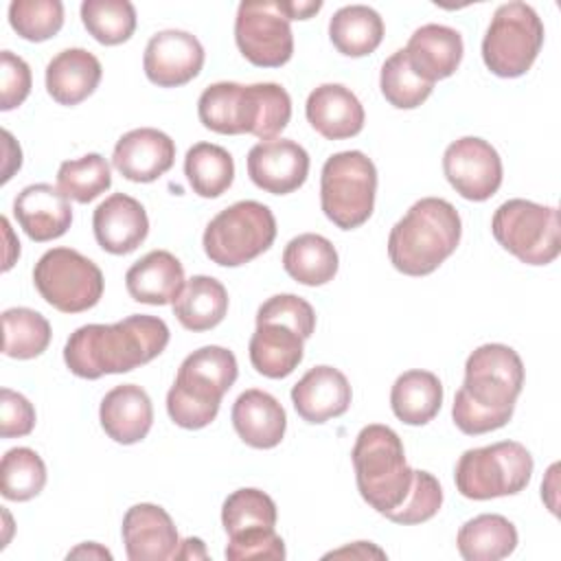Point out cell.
Segmentation results:
<instances>
[{
	"label": "cell",
	"instance_id": "6da1fadb",
	"mask_svg": "<svg viewBox=\"0 0 561 561\" xmlns=\"http://www.w3.org/2000/svg\"><path fill=\"white\" fill-rule=\"evenodd\" d=\"M162 318L134 313L114 324H83L70 333L64 362L81 379L129 373L158 357L169 344Z\"/></svg>",
	"mask_w": 561,
	"mask_h": 561
},
{
	"label": "cell",
	"instance_id": "7a4b0ae2",
	"mask_svg": "<svg viewBox=\"0 0 561 561\" xmlns=\"http://www.w3.org/2000/svg\"><path fill=\"white\" fill-rule=\"evenodd\" d=\"M524 386L522 357L506 344H482L465 362V381L454 397L451 419L462 434L504 427Z\"/></svg>",
	"mask_w": 561,
	"mask_h": 561
},
{
	"label": "cell",
	"instance_id": "3957f363",
	"mask_svg": "<svg viewBox=\"0 0 561 561\" xmlns=\"http://www.w3.org/2000/svg\"><path fill=\"white\" fill-rule=\"evenodd\" d=\"M462 234V221L454 204L443 197H423L392 226L388 256L405 276H427L449 259Z\"/></svg>",
	"mask_w": 561,
	"mask_h": 561
},
{
	"label": "cell",
	"instance_id": "277c9868",
	"mask_svg": "<svg viewBox=\"0 0 561 561\" xmlns=\"http://www.w3.org/2000/svg\"><path fill=\"white\" fill-rule=\"evenodd\" d=\"M239 366L232 351L224 346H202L184 357L175 381L167 392V412L184 430L210 425L219 412L224 394L237 381Z\"/></svg>",
	"mask_w": 561,
	"mask_h": 561
},
{
	"label": "cell",
	"instance_id": "5b68a950",
	"mask_svg": "<svg viewBox=\"0 0 561 561\" xmlns=\"http://www.w3.org/2000/svg\"><path fill=\"white\" fill-rule=\"evenodd\" d=\"M351 460L357 491L370 508L388 515L405 500L414 469L408 467L403 443L392 427L381 423L362 427Z\"/></svg>",
	"mask_w": 561,
	"mask_h": 561
},
{
	"label": "cell",
	"instance_id": "8992f818",
	"mask_svg": "<svg viewBox=\"0 0 561 561\" xmlns=\"http://www.w3.org/2000/svg\"><path fill=\"white\" fill-rule=\"evenodd\" d=\"M377 169L357 149L327 158L320 175V206L329 221L342 230L359 228L375 208Z\"/></svg>",
	"mask_w": 561,
	"mask_h": 561
},
{
	"label": "cell",
	"instance_id": "52a82bcc",
	"mask_svg": "<svg viewBox=\"0 0 561 561\" xmlns=\"http://www.w3.org/2000/svg\"><path fill=\"white\" fill-rule=\"evenodd\" d=\"M276 239V219L270 206L241 199L217 213L202 237L206 256L221 267H239L267 252Z\"/></svg>",
	"mask_w": 561,
	"mask_h": 561
},
{
	"label": "cell",
	"instance_id": "ba28073f",
	"mask_svg": "<svg viewBox=\"0 0 561 561\" xmlns=\"http://www.w3.org/2000/svg\"><path fill=\"white\" fill-rule=\"evenodd\" d=\"M533 456L517 440L467 449L454 471L460 495L469 500H491L524 491L533 476Z\"/></svg>",
	"mask_w": 561,
	"mask_h": 561
},
{
	"label": "cell",
	"instance_id": "9c48e42d",
	"mask_svg": "<svg viewBox=\"0 0 561 561\" xmlns=\"http://www.w3.org/2000/svg\"><path fill=\"white\" fill-rule=\"evenodd\" d=\"M543 46V22L526 2L500 4L482 39L484 66L502 79L530 70Z\"/></svg>",
	"mask_w": 561,
	"mask_h": 561
},
{
	"label": "cell",
	"instance_id": "30bf717a",
	"mask_svg": "<svg viewBox=\"0 0 561 561\" xmlns=\"http://www.w3.org/2000/svg\"><path fill=\"white\" fill-rule=\"evenodd\" d=\"M495 241L526 265H548L561 252V224L554 206L530 199H508L491 219Z\"/></svg>",
	"mask_w": 561,
	"mask_h": 561
},
{
	"label": "cell",
	"instance_id": "8fae6325",
	"mask_svg": "<svg viewBox=\"0 0 561 561\" xmlns=\"http://www.w3.org/2000/svg\"><path fill=\"white\" fill-rule=\"evenodd\" d=\"M39 296L61 313L92 309L103 296V272L94 261L72 248H53L33 267Z\"/></svg>",
	"mask_w": 561,
	"mask_h": 561
},
{
	"label": "cell",
	"instance_id": "7c38bea8",
	"mask_svg": "<svg viewBox=\"0 0 561 561\" xmlns=\"http://www.w3.org/2000/svg\"><path fill=\"white\" fill-rule=\"evenodd\" d=\"M234 42L259 68H280L294 55L289 20L270 0H243L234 18Z\"/></svg>",
	"mask_w": 561,
	"mask_h": 561
},
{
	"label": "cell",
	"instance_id": "4fadbf2b",
	"mask_svg": "<svg viewBox=\"0 0 561 561\" xmlns=\"http://www.w3.org/2000/svg\"><path fill=\"white\" fill-rule=\"evenodd\" d=\"M443 173L460 197L484 202L497 193L504 171L502 158L491 142L478 136H465L445 149Z\"/></svg>",
	"mask_w": 561,
	"mask_h": 561
},
{
	"label": "cell",
	"instance_id": "5bb4252c",
	"mask_svg": "<svg viewBox=\"0 0 561 561\" xmlns=\"http://www.w3.org/2000/svg\"><path fill=\"white\" fill-rule=\"evenodd\" d=\"M204 66V46L188 31L167 28L149 37L142 68L158 88H178L193 81Z\"/></svg>",
	"mask_w": 561,
	"mask_h": 561
},
{
	"label": "cell",
	"instance_id": "9a60e30c",
	"mask_svg": "<svg viewBox=\"0 0 561 561\" xmlns=\"http://www.w3.org/2000/svg\"><path fill=\"white\" fill-rule=\"evenodd\" d=\"M248 175L265 193L287 195L309 175V153L291 138L256 142L248 151Z\"/></svg>",
	"mask_w": 561,
	"mask_h": 561
},
{
	"label": "cell",
	"instance_id": "2e32d148",
	"mask_svg": "<svg viewBox=\"0 0 561 561\" xmlns=\"http://www.w3.org/2000/svg\"><path fill=\"white\" fill-rule=\"evenodd\" d=\"M125 554L129 561L173 559L180 537L171 515L158 504H134L127 508L121 526Z\"/></svg>",
	"mask_w": 561,
	"mask_h": 561
},
{
	"label": "cell",
	"instance_id": "e0dca14e",
	"mask_svg": "<svg viewBox=\"0 0 561 561\" xmlns=\"http://www.w3.org/2000/svg\"><path fill=\"white\" fill-rule=\"evenodd\" d=\"M175 162V142L156 127L123 134L114 147L112 164L129 182H153Z\"/></svg>",
	"mask_w": 561,
	"mask_h": 561
},
{
	"label": "cell",
	"instance_id": "ac0fdd59",
	"mask_svg": "<svg viewBox=\"0 0 561 561\" xmlns=\"http://www.w3.org/2000/svg\"><path fill=\"white\" fill-rule=\"evenodd\" d=\"M92 230L96 243L105 252L129 254L147 239L149 217L138 199L125 193H114L96 206Z\"/></svg>",
	"mask_w": 561,
	"mask_h": 561
},
{
	"label": "cell",
	"instance_id": "d6986e66",
	"mask_svg": "<svg viewBox=\"0 0 561 561\" xmlns=\"http://www.w3.org/2000/svg\"><path fill=\"white\" fill-rule=\"evenodd\" d=\"M13 215L28 239L44 243L59 239L72 224L70 199L53 184L24 186L13 199Z\"/></svg>",
	"mask_w": 561,
	"mask_h": 561
},
{
	"label": "cell",
	"instance_id": "ffe728a7",
	"mask_svg": "<svg viewBox=\"0 0 561 561\" xmlns=\"http://www.w3.org/2000/svg\"><path fill=\"white\" fill-rule=\"evenodd\" d=\"M353 392L346 375L333 366L307 370L291 388V403L307 423H327L342 416L351 405Z\"/></svg>",
	"mask_w": 561,
	"mask_h": 561
},
{
	"label": "cell",
	"instance_id": "44dd1931",
	"mask_svg": "<svg viewBox=\"0 0 561 561\" xmlns=\"http://www.w3.org/2000/svg\"><path fill=\"white\" fill-rule=\"evenodd\" d=\"M309 125L327 140L353 138L364 129V107L342 83H322L307 96Z\"/></svg>",
	"mask_w": 561,
	"mask_h": 561
},
{
	"label": "cell",
	"instance_id": "7402d4cb",
	"mask_svg": "<svg viewBox=\"0 0 561 561\" xmlns=\"http://www.w3.org/2000/svg\"><path fill=\"white\" fill-rule=\"evenodd\" d=\"M403 50L412 70L421 79L436 83L458 70L465 46L456 28L445 24H423L410 35Z\"/></svg>",
	"mask_w": 561,
	"mask_h": 561
},
{
	"label": "cell",
	"instance_id": "603a6c76",
	"mask_svg": "<svg viewBox=\"0 0 561 561\" xmlns=\"http://www.w3.org/2000/svg\"><path fill=\"white\" fill-rule=\"evenodd\" d=\"M230 419L239 438L254 449L276 447L287 430V414L278 399L259 388H250L237 397Z\"/></svg>",
	"mask_w": 561,
	"mask_h": 561
},
{
	"label": "cell",
	"instance_id": "cb8c5ba5",
	"mask_svg": "<svg viewBox=\"0 0 561 561\" xmlns=\"http://www.w3.org/2000/svg\"><path fill=\"white\" fill-rule=\"evenodd\" d=\"M103 432L121 445L140 443L153 423V405L149 394L136 383L112 388L99 408Z\"/></svg>",
	"mask_w": 561,
	"mask_h": 561
},
{
	"label": "cell",
	"instance_id": "d4e9b609",
	"mask_svg": "<svg viewBox=\"0 0 561 561\" xmlns=\"http://www.w3.org/2000/svg\"><path fill=\"white\" fill-rule=\"evenodd\" d=\"M184 267L169 250H151L125 274L127 294L145 305H173L184 289Z\"/></svg>",
	"mask_w": 561,
	"mask_h": 561
},
{
	"label": "cell",
	"instance_id": "484cf974",
	"mask_svg": "<svg viewBox=\"0 0 561 561\" xmlns=\"http://www.w3.org/2000/svg\"><path fill=\"white\" fill-rule=\"evenodd\" d=\"M101 61L85 48H66L46 66V92L59 105H79L101 83Z\"/></svg>",
	"mask_w": 561,
	"mask_h": 561
},
{
	"label": "cell",
	"instance_id": "4316f807",
	"mask_svg": "<svg viewBox=\"0 0 561 561\" xmlns=\"http://www.w3.org/2000/svg\"><path fill=\"white\" fill-rule=\"evenodd\" d=\"M248 351L259 375L283 379L302 362L305 337L283 322H256Z\"/></svg>",
	"mask_w": 561,
	"mask_h": 561
},
{
	"label": "cell",
	"instance_id": "83f0119b",
	"mask_svg": "<svg viewBox=\"0 0 561 561\" xmlns=\"http://www.w3.org/2000/svg\"><path fill=\"white\" fill-rule=\"evenodd\" d=\"M228 313V291L221 280L197 274L184 283L173 302V316L188 331H208Z\"/></svg>",
	"mask_w": 561,
	"mask_h": 561
},
{
	"label": "cell",
	"instance_id": "f1b7e54d",
	"mask_svg": "<svg viewBox=\"0 0 561 561\" xmlns=\"http://www.w3.org/2000/svg\"><path fill=\"white\" fill-rule=\"evenodd\" d=\"M291 118L289 92L272 81L243 85V134L274 140Z\"/></svg>",
	"mask_w": 561,
	"mask_h": 561
},
{
	"label": "cell",
	"instance_id": "f546056e",
	"mask_svg": "<svg viewBox=\"0 0 561 561\" xmlns=\"http://www.w3.org/2000/svg\"><path fill=\"white\" fill-rule=\"evenodd\" d=\"M285 272L300 285L320 287L333 280L340 267V256L335 245L316 232H305L294 237L283 252Z\"/></svg>",
	"mask_w": 561,
	"mask_h": 561
},
{
	"label": "cell",
	"instance_id": "4dcf8cb0",
	"mask_svg": "<svg viewBox=\"0 0 561 561\" xmlns=\"http://www.w3.org/2000/svg\"><path fill=\"white\" fill-rule=\"evenodd\" d=\"M443 405V383L430 370H405L390 390V408L405 425L430 423Z\"/></svg>",
	"mask_w": 561,
	"mask_h": 561
},
{
	"label": "cell",
	"instance_id": "1f68e13d",
	"mask_svg": "<svg viewBox=\"0 0 561 561\" xmlns=\"http://www.w3.org/2000/svg\"><path fill=\"white\" fill-rule=\"evenodd\" d=\"M456 546L467 561H497L517 548V528L504 515L482 513L460 526Z\"/></svg>",
	"mask_w": 561,
	"mask_h": 561
},
{
	"label": "cell",
	"instance_id": "d6a6232c",
	"mask_svg": "<svg viewBox=\"0 0 561 561\" xmlns=\"http://www.w3.org/2000/svg\"><path fill=\"white\" fill-rule=\"evenodd\" d=\"M329 37L337 53L346 57H366L383 39L381 15L366 4H348L329 20Z\"/></svg>",
	"mask_w": 561,
	"mask_h": 561
},
{
	"label": "cell",
	"instance_id": "836d02e7",
	"mask_svg": "<svg viewBox=\"0 0 561 561\" xmlns=\"http://www.w3.org/2000/svg\"><path fill=\"white\" fill-rule=\"evenodd\" d=\"M184 175L193 193L213 199L230 188L234 180V160L219 145L195 142L186 151Z\"/></svg>",
	"mask_w": 561,
	"mask_h": 561
},
{
	"label": "cell",
	"instance_id": "e575fe53",
	"mask_svg": "<svg viewBox=\"0 0 561 561\" xmlns=\"http://www.w3.org/2000/svg\"><path fill=\"white\" fill-rule=\"evenodd\" d=\"M2 353L13 359H33L42 355L53 337L50 322L35 309L11 307L2 311Z\"/></svg>",
	"mask_w": 561,
	"mask_h": 561
},
{
	"label": "cell",
	"instance_id": "d590c367",
	"mask_svg": "<svg viewBox=\"0 0 561 561\" xmlns=\"http://www.w3.org/2000/svg\"><path fill=\"white\" fill-rule=\"evenodd\" d=\"M197 116L202 125L215 134H243V85L234 81L208 85L199 94Z\"/></svg>",
	"mask_w": 561,
	"mask_h": 561
},
{
	"label": "cell",
	"instance_id": "8d00e7d4",
	"mask_svg": "<svg viewBox=\"0 0 561 561\" xmlns=\"http://www.w3.org/2000/svg\"><path fill=\"white\" fill-rule=\"evenodd\" d=\"M81 22L99 44L118 46L136 31V9L129 0H85Z\"/></svg>",
	"mask_w": 561,
	"mask_h": 561
},
{
	"label": "cell",
	"instance_id": "74e56055",
	"mask_svg": "<svg viewBox=\"0 0 561 561\" xmlns=\"http://www.w3.org/2000/svg\"><path fill=\"white\" fill-rule=\"evenodd\" d=\"M46 465L31 447H13L0 462V493L13 502H26L42 493Z\"/></svg>",
	"mask_w": 561,
	"mask_h": 561
},
{
	"label": "cell",
	"instance_id": "f35d334b",
	"mask_svg": "<svg viewBox=\"0 0 561 561\" xmlns=\"http://www.w3.org/2000/svg\"><path fill=\"white\" fill-rule=\"evenodd\" d=\"M59 191L79 204L96 199L112 186V171L101 153H85L77 160H66L57 171Z\"/></svg>",
	"mask_w": 561,
	"mask_h": 561
},
{
	"label": "cell",
	"instance_id": "ab89813d",
	"mask_svg": "<svg viewBox=\"0 0 561 561\" xmlns=\"http://www.w3.org/2000/svg\"><path fill=\"white\" fill-rule=\"evenodd\" d=\"M379 88H381L383 99L392 107L414 110L427 101V96L434 90V83L421 79L412 70V66L405 57V50L399 48L383 61L381 75H379Z\"/></svg>",
	"mask_w": 561,
	"mask_h": 561
},
{
	"label": "cell",
	"instance_id": "60d3db41",
	"mask_svg": "<svg viewBox=\"0 0 561 561\" xmlns=\"http://www.w3.org/2000/svg\"><path fill=\"white\" fill-rule=\"evenodd\" d=\"M278 513L274 500L261 489H237L232 491L221 506V524L230 535L256 528V526H276Z\"/></svg>",
	"mask_w": 561,
	"mask_h": 561
},
{
	"label": "cell",
	"instance_id": "b9f144b4",
	"mask_svg": "<svg viewBox=\"0 0 561 561\" xmlns=\"http://www.w3.org/2000/svg\"><path fill=\"white\" fill-rule=\"evenodd\" d=\"M9 24L26 42H46L64 26V4L59 0H13Z\"/></svg>",
	"mask_w": 561,
	"mask_h": 561
},
{
	"label": "cell",
	"instance_id": "7bdbcfd3",
	"mask_svg": "<svg viewBox=\"0 0 561 561\" xmlns=\"http://www.w3.org/2000/svg\"><path fill=\"white\" fill-rule=\"evenodd\" d=\"M440 504H443V489H440L438 480L430 471L414 469L412 486H410L405 500L383 517L394 524L412 526V524L432 519L438 513Z\"/></svg>",
	"mask_w": 561,
	"mask_h": 561
},
{
	"label": "cell",
	"instance_id": "ee69618b",
	"mask_svg": "<svg viewBox=\"0 0 561 561\" xmlns=\"http://www.w3.org/2000/svg\"><path fill=\"white\" fill-rule=\"evenodd\" d=\"M285 541L274 530V526H256L228 537L226 559L228 561H243V559H270L283 561L285 559Z\"/></svg>",
	"mask_w": 561,
	"mask_h": 561
},
{
	"label": "cell",
	"instance_id": "f6af8a7d",
	"mask_svg": "<svg viewBox=\"0 0 561 561\" xmlns=\"http://www.w3.org/2000/svg\"><path fill=\"white\" fill-rule=\"evenodd\" d=\"M256 322H283L309 340L316 329V311L296 294H276L259 307Z\"/></svg>",
	"mask_w": 561,
	"mask_h": 561
},
{
	"label": "cell",
	"instance_id": "bcb514c9",
	"mask_svg": "<svg viewBox=\"0 0 561 561\" xmlns=\"http://www.w3.org/2000/svg\"><path fill=\"white\" fill-rule=\"evenodd\" d=\"M33 77L28 64L11 50L0 53V110H15L31 94Z\"/></svg>",
	"mask_w": 561,
	"mask_h": 561
},
{
	"label": "cell",
	"instance_id": "7dc6e473",
	"mask_svg": "<svg viewBox=\"0 0 561 561\" xmlns=\"http://www.w3.org/2000/svg\"><path fill=\"white\" fill-rule=\"evenodd\" d=\"M35 427V408L33 403L11 390V388H2L0 390V434L2 438H20L31 434Z\"/></svg>",
	"mask_w": 561,
	"mask_h": 561
},
{
	"label": "cell",
	"instance_id": "c3c4849f",
	"mask_svg": "<svg viewBox=\"0 0 561 561\" xmlns=\"http://www.w3.org/2000/svg\"><path fill=\"white\" fill-rule=\"evenodd\" d=\"M276 7L287 20H309L311 15H316L322 9V2L320 0H309V2H298V0L283 2V0H278Z\"/></svg>",
	"mask_w": 561,
	"mask_h": 561
},
{
	"label": "cell",
	"instance_id": "681fc988",
	"mask_svg": "<svg viewBox=\"0 0 561 561\" xmlns=\"http://www.w3.org/2000/svg\"><path fill=\"white\" fill-rule=\"evenodd\" d=\"M327 559L329 557H351V559H370V557H377V559H386V552L379 550L377 546H373L370 541H355L346 548H340V550H333L329 554H324Z\"/></svg>",
	"mask_w": 561,
	"mask_h": 561
},
{
	"label": "cell",
	"instance_id": "f907efd6",
	"mask_svg": "<svg viewBox=\"0 0 561 561\" xmlns=\"http://www.w3.org/2000/svg\"><path fill=\"white\" fill-rule=\"evenodd\" d=\"M173 559H208V552H206L202 539L188 537V539L180 541Z\"/></svg>",
	"mask_w": 561,
	"mask_h": 561
},
{
	"label": "cell",
	"instance_id": "816d5d0a",
	"mask_svg": "<svg viewBox=\"0 0 561 561\" xmlns=\"http://www.w3.org/2000/svg\"><path fill=\"white\" fill-rule=\"evenodd\" d=\"M70 557H88V559H112V552H110V550H105V548H101L99 543L90 541V543H81L79 548L70 550V552H68V559H70Z\"/></svg>",
	"mask_w": 561,
	"mask_h": 561
}]
</instances>
